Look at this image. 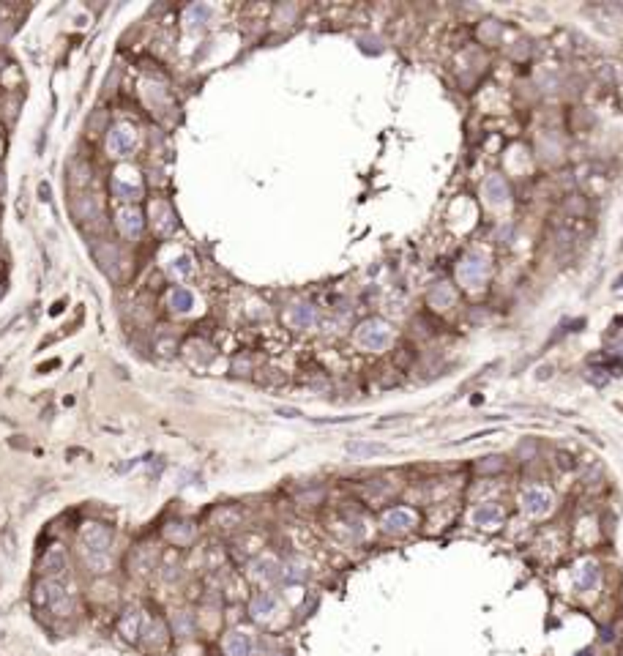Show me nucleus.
<instances>
[{
  "instance_id": "1",
  "label": "nucleus",
  "mask_w": 623,
  "mask_h": 656,
  "mask_svg": "<svg viewBox=\"0 0 623 656\" xmlns=\"http://www.w3.org/2000/svg\"><path fill=\"white\" fill-rule=\"evenodd\" d=\"M356 345L369 353H383L393 345V328L380 318H369L356 328Z\"/></svg>"
},
{
  "instance_id": "2",
  "label": "nucleus",
  "mask_w": 623,
  "mask_h": 656,
  "mask_svg": "<svg viewBox=\"0 0 623 656\" xmlns=\"http://www.w3.org/2000/svg\"><path fill=\"white\" fill-rule=\"evenodd\" d=\"M487 276H490V260H487L484 255L470 252V255H465V258L459 260L457 282L462 285V288H467V290L481 288V285L487 282Z\"/></svg>"
},
{
  "instance_id": "3",
  "label": "nucleus",
  "mask_w": 623,
  "mask_h": 656,
  "mask_svg": "<svg viewBox=\"0 0 623 656\" xmlns=\"http://www.w3.org/2000/svg\"><path fill=\"white\" fill-rule=\"evenodd\" d=\"M520 503H523V512L530 514V517H547L553 509H555V495L541 487V484H530L525 487L523 495H520Z\"/></svg>"
},
{
  "instance_id": "4",
  "label": "nucleus",
  "mask_w": 623,
  "mask_h": 656,
  "mask_svg": "<svg viewBox=\"0 0 623 656\" xmlns=\"http://www.w3.org/2000/svg\"><path fill=\"white\" fill-rule=\"evenodd\" d=\"M80 544L85 556H104L112 547V530L104 523H88L80 533Z\"/></svg>"
},
{
  "instance_id": "5",
  "label": "nucleus",
  "mask_w": 623,
  "mask_h": 656,
  "mask_svg": "<svg viewBox=\"0 0 623 656\" xmlns=\"http://www.w3.org/2000/svg\"><path fill=\"white\" fill-rule=\"evenodd\" d=\"M137 145V131L131 129L129 124H115L107 129V154L115 159L129 156Z\"/></svg>"
},
{
  "instance_id": "6",
  "label": "nucleus",
  "mask_w": 623,
  "mask_h": 656,
  "mask_svg": "<svg viewBox=\"0 0 623 656\" xmlns=\"http://www.w3.org/2000/svg\"><path fill=\"white\" fill-rule=\"evenodd\" d=\"M416 525H419V514H416V509H407V506H393L380 517V528L391 536L410 533Z\"/></svg>"
},
{
  "instance_id": "7",
  "label": "nucleus",
  "mask_w": 623,
  "mask_h": 656,
  "mask_svg": "<svg viewBox=\"0 0 623 656\" xmlns=\"http://www.w3.org/2000/svg\"><path fill=\"white\" fill-rule=\"evenodd\" d=\"M44 590L41 593V602L55 613V616H71L74 613V596L68 593V588L58 586V583H47V586H38Z\"/></svg>"
},
{
  "instance_id": "8",
  "label": "nucleus",
  "mask_w": 623,
  "mask_h": 656,
  "mask_svg": "<svg viewBox=\"0 0 623 656\" xmlns=\"http://www.w3.org/2000/svg\"><path fill=\"white\" fill-rule=\"evenodd\" d=\"M285 323L295 328V331H309L317 323V306L309 304V301H298L285 312Z\"/></svg>"
},
{
  "instance_id": "9",
  "label": "nucleus",
  "mask_w": 623,
  "mask_h": 656,
  "mask_svg": "<svg viewBox=\"0 0 623 656\" xmlns=\"http://www.w3.org/2000/svg\"><path fill=\"white\" fill-rule=\"evenodd\" d=\"M66 569H68V556H66V550L61 544H52V547L44 553V558H41V574L50 577V580H58Z\"/></svg>"
},
{
  "instance_id": "10",
  "label": "nucleus",
  "mask_w": 623,
  "mask_h": 656,
  "mask_svg": "<svg viewBox=\"0 0 623 656\" xmlns=\"http://www.w3.org/2000/svg\"><path fill=\"white\" fill-rule=\"evenodd\" d=\"M115 225H118V230H121L126 238H140V235H142V228H145V219H142V214H140L134 205H126V208L118 211Z\"/></svg>"
},
{
  "instance_id": "11",
  "label": "nucleus",
  "mask_w": 623,
  "mask_h": 656,
  "mask_svg": "<svg viewBox=\"0 0 623 656\" xmlns=\"http://www.w3.org/2000/svg\"><path fill=\"white\" fill-rule=\"evenodd\" d=\"M151 222H153V230L159 232V235H170L172 230L178 228V219H175V214H172V208L164 202V200H153L151 202Z\"/></svg>"
},
{
  "instance_id": "12",
  "label": "nucleus",
  "mask_w": 623,
  "mask_h": 656,
  "mask_svg": "<svg viewBox=\"0 0 623 656\" xmlns=\"http://www.w3.org/2000/svg\"><path fill=\"white\" fill-rule=\"evenodd\" d=\"M225 654L227 656H252L255 654V637L243 629H235L225 637Z\"/></svg>"
},
{
  "instance_id": "13",
  "label": "nucleus",
  "mask_w": 623,
  "mask_h": 656,
  "mask_svg": "<svg viewBox=\"0 0 623 656\" xmlns=\"http://www.w3.org/2000/svg\"><path fill=\"white\" fill-rule=\"evenodd\" d=\"M599 563L596 560H580L577 566H574V588L577 590H590V588H596V583H599Z\"/></svg>"
},
{
  "instance_id": "14",
  "label": "nucleus",
  "mask_w": 623,
  "mask_h": 656,
  "mask_svg": "<svg viewBox=\"0 0 623 656\" xmlns=\"http://www.w3.org/2000/svg\"><path fill=\"white\" fill-rule=\"evenodd\" d=\"M481 195H484V200L490 202V205H503V202H509V184H506V178L503 175H490L487 181H484V186H481Z\"/></svg>"
},
{
  "instance_id": "15",
  "label": "nucleus",
  "mask_w": 623,
  "mask_h": 656,
  "mask_svg": "<svg viewBox=\"0 0 623 656\" xmlns=\"http://www.w3.org/2000/svg\"><path fill=\"white\" fill-rule=\"evenodd\" d=\"M252 577L255 580H260V583H273L279 574H282V566H279V560L273 556H260L252 560Z\"/></svg>"
},
{
  "instance_id": "16",
  "label": "nucleus",
  "mask_w": 623,
  "mask_h": 656,
  "mask_svg": "<svg viewBox=\"0 0 623 656\" xmlns=\"http://www.w3.org/2000/svg\"><path fill=\"white\" fill-rule=\"evenodd\" d=\"M473 525H479V528H497V525L503 523V509L497 506V503H479L476 509H473Z\"/></svg>"
},
{
  "instance_id": "17",
  "label": "nucleus",
  "mask_w": 623,
  "mask_h": 656,
  "mask_svg": "<svg viewBox=\"0 0 623 656\" xmlns=\"http://www.w3.org/2000/svg\"><path fill=\"white\" fill-rule=\"evenodd\" d=\"M426 301H429V306H432V309H449V306H454L457 293H454V288H451L449 282H437V285H432V290H429V295H426Z\"/></svg>"
},
{
  "instance_id": "18",
  "label": "nucleus",
  "mask_w": 623,
  "mask_h": 656,
  "mask_svg": "<svg viewBox=\"0 0 623 656\" xmlns=\"http://www.w3.org/2000/svg\"><path fill=\"white\" fill-rule=\"evenodd\" d=\"M273 610H276V596H273L271 590H257V593H255V599H252V604H249L252 618L265 621V618H271V613H273Z\"/></svg>"
},
{
  "instance_id": "19",
  "label": "nucleus",
  "mask_w": 623,
  "mask_h": 656,
  "mask_svg": "<svg viewBox=\"0 0 623 656\" xmlns=\"http://www.w3.org/2000/svg\"><path fill=\"white\" fill-rule=\"evenodd\" d=\"M167 304H170V309H172V312L186 315V312H192V306H195V293H192V290H186V288H172V290H170V298H167Z\"/></svg>"
},
{
  "instance_id": "20",
  "label": "nucleus",
  "mask_w": 623,
  "mask_h": 656,
  "mask_svg": "<svg viewBox=\"0 0 623 656\" xmlns=\"http://www.w3.org/2000/svg\"><path fill=\"white\" fill-rule=\"evenodd\" d=\"M345 449H347L350 457H356V459L377 457V454H386V452H389V446H383V443H366V440H350Z\"/></svg>"
},
{
  "instance_id": "21",
  "label": "nucleus",
  "mask_w": 623,
  "mask_h": 656,
  "mask_svg": "<svg viewBox=\"0 0 623 656\" xmlns=\"http://www.w3.org/2000/svg\"><path fill=\"white\" fill-rule=\"evenodd\" d=\"M121 634H123L126 640H137V637L142 634V616H140L137 607H129V610L123 613V618H121Z\"/></svg>"
},
{
  "instance_id": "22",
  "label": "nucleus",
  "mask_w": 623,
  "mask_h": 656,
  "mask_svg": "<svg viewBox=\"0 0 623 656\" xmlns=\"http://www.w3.org/2000/svg\"><path fill=\"white\" fill-rule=\"evenodd\" d=\"M164 536H167L170 542H175L178 547H181V544H189V542L195 539V525H189V523H172V525H167Z\"/></svg>"
},
{
  "instance_id": "23",
  "label": "nucleus",
  "mask_w": 623,
  "mask_h": 656,
  "mask_svg": "<svg viewBox=\"0 0 623 656\" xmlns=\"http://www.w3.org/2000/svg\"><path fill=\"white\" fill-rule=\"evenodd\" d=\"M183 20H186L189 28H202V25H208V20H211V6H205V3H192V6L186 8Z\"/></svg>"
},
{
  "instance_id": "24",
  "label": "nucleus",
  "mask_w": 623,
  "mask_h": 656,
  "mask_svg": "<svg viewBox=\"0 0 623 656\" xmlns=\"http://www.w3.org/2000/svg\"><path fill=\"white\" fill-rule=\"evenodd\" d=\"M192 271H195V262H192L189 255H178V258L170 260V276L172 279H186V276H192Z\"/></svg>"
},
{
  "instance_id": "25",
  "label": "nucleus",
  "mask_w": 623,
  "mask_h": 656,
  "mask_svg": "<svg viewBox=\"0 0 623 656\" xmlns=\"http://www.w3.org/2000/svg\"><path fill=\"white\" fill-rule=\"evenodd\" d=\"M112 195L118 197V200H123V202H134V200H140V197H142V189H140V186H134V184L121 181V178H115V181H112Z\"/></svg>"
},
{
  "instance_id": "26",
  "label": "nucleus",
  "mask_w": 623,
  "mask_h": 656,
  "mask_svg": "<svg viewBox=\"0 0 623 656\" xmlns=\"http://www.w3.org/2000/svg\"><path fill=\"white\" fill-rule=\"evenodd\" d=\"M172 629H175V634L189 637V634L195 632V618H192V613H186V610H175V613H172Z\"/></svg>"
},
{
  "instance_id": "27",
  "label": "nucleus",
  "mask_w": 623,
  "mask_h": 656,
  "mask_svg": "<svg viewBox=\"0 0 623 656\" xmlns=\"http://www.w3.org/2000/svg\"><path fill=\"white\" fill-rule=\"evenodd\" d=\"M85 563H88V572H91V574H96V577L107 574V572L112 569L110 553H104V556H85Z\"/></svg>"
},
{
  "instance_id": "28",
  "label": "nucleus",
  "mask_w": 623,
  "mask_h": 656,
  "mask_svg": "<svg viewBox=\"0 0 623 656\" xmlns=\"http://www.w3.org/2000/svg\"><path fill=\"white\" fill-rule=\"evenodd\" d=\"M282 574L287 577V583H301L306 577V569H303V560L301 558H290L285 566H282Z\"/></svg>"
},
{
  "instance_id": "29",
  "label": "nucleus",
  "mask_w": 623,
  "mask_h": 656,
  "mask_svg": "<svg viewBox=\"0 0 623 656\" xmlns=\"http://www.w3.org/2000/svg\"><path fill=\"white\" fill-rule=\"evenodd\" d=\"M506 468V459L503 457H484L479 465H476V470L481 473V476H492V473H500Z\"/></svg>"
},
{
  "instance_id": "30",
  "label": "nucleus",
  "mask_w": 623,
  "mask_h": 656,
  "mask_svg": "<svg viewBox=\"0 0 623 656\" xmlns=\"http://www.w3.org/2000/svg\"><path fill=\"white\" fill-rule=\"evenodd\" d=\"M279 413H282V416H287V419H298V416H301V413H298L295 408H282Z\"/></svg>"
},
{
  "instance_id": "31",
  "label": "nucleus",
  "mask_w": 623,
  "mask_h": 656,
  "mask_svg": "<svg viewBox=\"0 0 623 656\" xmlns=\"http://www.w3.org/2000/svg\"><path fill=\"white\" fill-rule=\"evenodd\" d=\"M276 656H287V654H276Z\"/></svg>"
}]
</instances>
